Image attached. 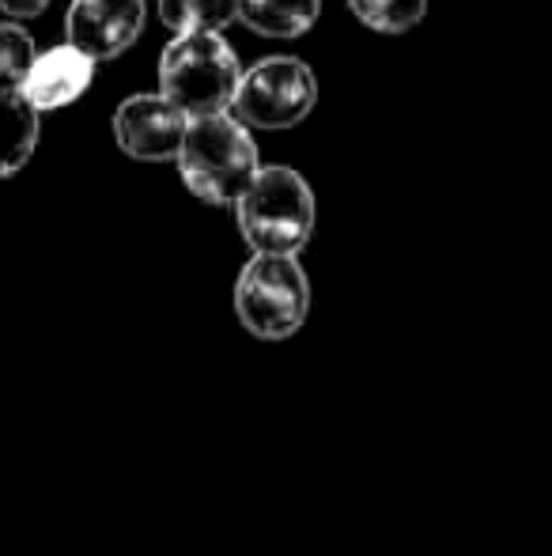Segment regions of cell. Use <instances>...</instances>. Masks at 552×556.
Instances as JSON below:
<instances>
[{
    "instance_id": "obj_1",
    "label": "cell",
    "mask_w": 552,
    "mask_h": 556,
    "mask_svg": "<svg viewBox=\"0 0 552 556\" xmlns=\"http://www.w3.org/2000/svg\"><path fill=\"white\" fill-rule=\"evenodd\" d=\"M175 163L185 190L216 208H235V201L261 170L254 132L231 111L193 117Z\"/></svg>"
},
{
    "instance_id": "obj_2",
    "label": "cell",
    "mask_w": 552,
    "mask_h": 556,
    "mask_svg": "<svg viewBox=\"0 0 552 556\" xmlns=\"http://www.w3.org/2000/svg\"><path fill=\"white\" fill-rule=\"evenodd\" d=\"M235 220L254 254L299 257L318 227L314 190L295 167H261L235 201Z\"/></svg>"
},
{
    "instance_id": "obj_3",
    "label": "cell",
    "mask_w": 552,
    "mask_h": 556,
    "mask_svg": "<svg viewBox=\"0 0 552 556\" xmlns=\"http://www.w3.org/2000/svg\"><path fill=\"white\" fill-rule=\"evenodd\" d=\"M239 80L243 65L223 35H175L159 58V96L190 122L231 111Z\"/></svg>"
},
{
    "instance_id": "obj_4",
    "label": "cell",
    "mask_w": 552,
    "mask_h": 556,
    "mask_svg": "<svg viewBox=\"0 0 552 556\" xmlns=\"http://www.w3.org/2000/svg\"><path fill=\"white\" fill-rule=\"evenodd\" d=\"M235 315L261 341H287L310 315V280L299 257L254 254L235 280Z\"/></svg>"
},
{
    "instance_id": "obj_5",
    "label": "cell",
    "mask_w": 552,
    "mask_h": 556,
    "mask_svg": "<svg viewBox=\"0 0 552 556\" xmlns=\"http://www.w3.org/2000/svg\"><path fill=\"white\" fill-rule=\"evenodd\" d=\"M318 103V76L299 58H266L243 68L231 114L246 129H292Z\"/></svg>"
},
{
    "instance_id": "obj_6",
    "label": "cell",
    "mask_w": 552,
    "mask_h": 556,
    "mask_svg": "<svg viewBox=\"0 0 552 556\" xmlns=\"http://www.w3.org/2000/svg\"><path fill=\"white\" fill-rule=\"evenodd\" d=\"M185 129H190V117L175 103H167L159 91L129 96L114 111V140H118L121 152L140 163L178 160Z\"/></svg>"
},
{
    "instance_id": "obj_7",
    "label": "cell",
    "mask_w": 552,
    "mask_h": 556,
    "mask_svg": "<svg viewBox=\"0 0 552 556\" xmlns=\"http://www.w3.org/2000/svg\"><path fill=\"white\" fill-rule=\"evenodd\" d=\"M144 30V0H73L65 12L68 46L99 61H114Z\"/></svg>"
},
{
    "instance_id": "obj_8",
    "label": "cell",
    "mask_w": 552,
    "mask_h": 556,
    "mask_svg": "<svg viewBox=\"0 0 552 556\" xmlns=\"http://www.w3.org/2000/svg\"><path fill=\"white\" fill-rule=\"evenodd\" d=\"M95 80V61L84 58L76 46L61 42L53 50H42L23 80L20 96L35 106L38 114H53L61 106H73L80 96H88Z\"/></svg>"
},
{
    "instance_id": "obj_9",
    "label": "cell",
    "mask_w": 552,
    "mask_h": 556,
    "mask_svg": "<svg viewBox=\"0 0 552 556\" xmlns=\"http://www.w3.org/2000/svg\"><path fill=\"white\" fill-rule=\"evenodd\" d=\"M38 137H42V114L20 91H0V182L27 167Z\"/></svg>"
},
{
    "instance_id": "obj_10",
    "label": "cell",
    "mask_w": 552,
    "mask_h": 556,
    "mask_svg": "<svg viewBox=\"0 0 552 556\" xmlns=\"http://www.w3.org/2000/svg\"><path fill=\"white\" fill-rule=\"evenodd\" d=\"M322 15V0H239V23L261 38H299Z\"/></svg>"
},
{
    "instance_id": "obj_11",
    "label": "cell",
    "mask_w": 552,
    "mask_h": 556,
    "mask_svg": "<svg viewBox=\"0 0 552 556\" xmlns=\"http://www.w3.org/2000/svg\"><path fill=\"white\" fill-rule=\"evenodd\" d=\"M159 20L175 35H223L239 20V0H159Z\"/></svg>"
},
{
    "instance_id": "obj_12",
    "label": "cell",
    "mask_w": 552,
    "mask_h": 556,
    "mask_svg": "<svg viewBox=\"0 0 552 556\" xmlns=\"http://www.w3.org/2000/svg\"><path fill=\"white\" fill-rule=\"evenodd\" d=\"M348 12L378 35H406L427 15V0H345Z\"/></svg>"
},
{
    "instance_id": "obj_13",
    "label": "cell",
    "mask_w": 552,
    "mask_h": 556,
    "mask_svg": "<svg viewBox=\"0 0 552 556\" xmlns=\"http://www.w3.org/2000/svg\"><path fill=\"white\" fill-rule=\"evenodd\" d=\"M38 58V46L23 23H0V91H20L30 65Z\"/></svg>"
},
{
    "instance_id": "obj_14",
    "label": "cell",
    "mask_w": 552,
    "mask_h": 556,
    "mask_svg": "<svg viewBox=\"0 0 552 556\" xmlns=\"http://www.w3.org/2000/svg\"><path fill=\"white\" fill-rule=\"evenodd\" d=\"M46 8H50V0H0V12H4L12 23L35 20V15H42Z\"/></svg>"
}]
</instances>
